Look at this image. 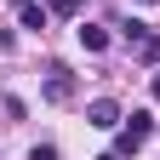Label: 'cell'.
Masks as SVG:
<instances>
[{
  "label": "cell",
  "instance_id": "cell-1",
  "mask_svg": "<svg viewBox=\"0 0 160 160\" xmlns=\"http://www.w3.org/2000/svg\"><path fill=\"white\" fill-rule=\"evenodd\" d=\"M149 132H154V114H149V109H132V120H120V137H114V154H120V160H126V154H137Z\"/></svg>",
  "mask_w": 160,
  "mask_h": 160
},
{
  "label": "cell",
  "instance_id": "cell-2",
  "mask_svg": "<svg viewBox=\"0 0 160 160\" xmlns=\"http://www.w3.org/2000/svg\"><path fill=\"white\" fill-rule=\"evenodd\" d=\"M86 120H92L97 132H120V120H126V114H120L114 97H92V103H86Z\"/></svg>",
  "mask_w": 160,
  "mask_h": 160
},
{
  "label": "cell",
  "instance_id": "cell-3",
  "mask_svg": "<svg viewBox=\"0 0 160 160\" xmlns=\"http://www.w3.org/2000/svg\"><path fill=\"white\" fill-rule=\"evenodd\" d=\"M69 97H74L69 69H52V80H46V103H69Z\"/></svg>",
  "mask_w": 160,
  "mask_h": 160
},
{
  "label": "cell",
  "instance_id": "cell-4",
  "mask_svg": "<svg viewBox=\"0 0 160 160\" xmlns=\"http://www.w3.org/2000/svg\"><path fill=\"white\" fill-rule=\"evenodd\" d=\"M80 46H86V52H103V46H109V29H97V23H80Z\"/></svg>",
  "mask_w": 160,
  "mask_h": 160
},
{
  "label": "cell",
  "instance_id": "cell-5",
  "mask_svg": "<svg viewBox=\"0 0 160 160\" xmlns=\"http://www.w3.org/2000/svg\"><path fill=\"white\" fill-rule=\"evenodd\" d=\"M46 23H52V12H46V6H34V0H23V29H34V34H40Z\"/></svg>",
  "mask_w": 160,
  "mask_h": 160
},
{
  "label": "cell",
  "instance_id": "cell-6",
  "mask_svg": "<svg viewBox=\"0 0 160 160\" xmlns=\"http://www.w3.org/2000/svg\"><path fill=\"white\" fill-rule=\"evenodd\" d=\"M137 57H143V63H149V69H160V34H149V40H143V46H137Z\"/></svg>",
  "mask_w": 160,
  "mask_h": 160
},
{
  "label": "cell",
  "instance_id": "cell-7",
  "mask_svg": "<svg viewBox=\"0 0 160 160\" xmlns=\"http://www.w3.org/2000/svg\"><path fill=\"white\" fill-rule=\"evenodd\" d=\"M80 6H86V0H52V12H57V17H74Z\"/></svg>",
  "mask_w": 160,
  "mask_h": 160
},
{
  "label": "cell",
  "instance_id": "cell-8",
  "mask_svg": "<svg viewBox=\"0 0 160 160\" xmlns=\"http://www.w3.org/2000/svg\"><path fill=\"white\" fill-rule=\"evenodd\" d=\"M29 160H57V149H52V143H34V154H29Z\"/></svg>",
  "mask_w": 160,
  "mask_h": 160
},
{
  "label": "cell",
  "instance_id": "cell-9",
  "mask_svg": "<svg viewBox=\"0 0 160 160\" xmlns=\"http://www.w3.org/2000/svg\"><path fill=\"white\" fill-rule=\"evenodd\" d=\"M12 46H17V40H12V34H6V29H0V57H6V52H12Z\"/></svg>",
  "mask_w": 160,
  "mask_h": 160
},
{
  "label": "cell",
  "instance_id": "cell-10",
  "mask_svg": "<svg viewBox=\"0 0 160 160\" xmlns=\"http://www.w3.org/2000/svg\"><path fill=\"white\" fill-rule=\"evenodd\" d=\"M154 103H160V74H154Z\"/></svg>",
  "mask_w": 160,
  "mask_h": 160
},
{
  "label": "cell",
  "instance_id": "cell-11",
  "mask_svg": "<svg viewBox=\"0 0 160 160\" xmlns=\"http://www.w3.org/2000/svg\"><path fill=\"white\" fill-rule=\"evenodd\" d=\"M97 160H120V154H97Z\"/></svg>",
  "mask_w": 160,
  "mask_h": 160
}]
</instances>
